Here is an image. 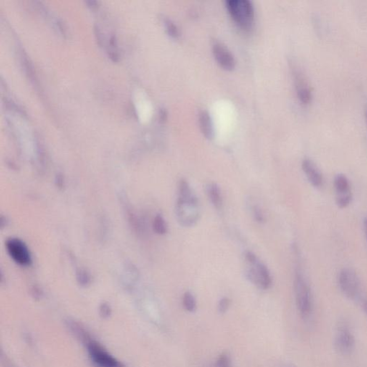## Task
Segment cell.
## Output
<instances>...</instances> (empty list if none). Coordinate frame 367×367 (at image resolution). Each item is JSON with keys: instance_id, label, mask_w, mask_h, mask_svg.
I'll list each match as a JSON object with an SVG mask.
<instances>
[{"instance_id": "obj_1", "label": "cell", "mask_w": 367, "mask_h": 367, "mask_svg": "<svg viewBox=\"0 0 367 367\" xmlns=\"http://www.w3.org/2000/svg\"><path fill=\"white\" fill-rule=\"evenodd\" d=\"M176 216L178 223L185 228L194 226L201 215L199 200L189 183L184 180L179 184Z\"/></svg>"}, {"instance_id": "obj_2", "label": "cell", "mask_w": 367, "mask_h": 367, "mask_svg": "<svg viewBox=\"0 0 367 367\" xmlns=\"http://www.w3.org/2000/svg\"><path fill=\"white\" fill-rule=\"evenodd\" d=\"M226 7L238 26L246 31L252 29L255 17L252 1L249 0H228Z\"/></svg>"}, {"instance_id": "obj_3", "label": "cell", "mask_w": 367, "mask_h": 367, "mask_svg": "<svg viewBox=\"0 0 367 367\" xmlns=\"http://www.w3.org/2000/svg\"><path fill=\"white\" fill-rule=\"evenodd\" d=\"M294 289L298 310L303 318H308L313 310V298L308 283L300 273H296Z\"/></svg>"}, {"instance_id": "obj_4", "label": "cell", "mask_w": 367, "mask_h": 367, "mask_svg": "<svg viewBox=\"0 0 367 367\" xmlns=\"http://www.w3.org/2000/svg\"><path fill=\"white\" fill-rule=\"evenodd\" d=\"M83 344L86 346L90 358L96 367H125L96 341H93L91 336Z\"/></svg>"}, {"instance_id": "obj_5", "label": "cell", "mask_w": 367, "mask_h": 367, "mask_svg": "<svg viewBox=\"0 0 367 367\" xmlns=\"http://www.w3.org/2000/svg\"><path fill=\"white\" fill-rule=\"evenodd\" d=\"M247 277L259 289L268 290L272 285V278L268 268L258 259L247 262Z\"/></svg>"}, {"instance_id": "obj_6", "label": "cell", "mask_w": 367, "mask_h": 367, "mask_svg": "<svg viewBox=\"0 0 367 367\" xmlns=\"http://www.w3.org/2000/svg\"><path fill=\"white\" fill-rule=\"evenodd\" d=\"M338 283L343 294L350 299H357L360 292V281L352 269L344 268L338 276Z\"/></svg>"}, {"instance_id": "obj_7", "label": "cell", "mask_w": 367, "mask_h": 367, "mask_svg": "<svg viewBox=\"0 0 367 367\" xmlns=\"http://www.w3.org/2000/svg\"><path fill=\"white\" fill-rule=\"evenodd\" d=\"M7 252L14 261L22 266L30 265L32 262L31 255L25 243L16 238L9 240L7 244Z\"/></svg>"}, {"instance_id": "obj_8", "label": "cell", "mask_w": 367, "mask_h": 367, "mask_svg": "<svg viewBox=\"0 0 367 367\" xmlns=\"http://www.w3.org/2000/svg\"><path fill=\"white\" fill-rule=\"evenodd\" d=\"M335 348L339 353L348 355L353 352L355 347V338L351 330L345 325H343L338 330L335 337Z\"/></svg>"}, {"instance_id": "obj_9", "label": "cell", "mask_w": 367, "mask_h": 367, "mask_svg": "<svg viewBox=\"0 0 367 367\" xmlns=\"http://www.w3.org/2000/svg\"><path fill=\"white\" fill-rule=\"evenodd\" d=\"M214 56L219 65L227 70H232L236 67V59L229 49L223 43H214L212 46Z\"/></svg>"}, {"instance_id": "obj_10", "label": "cell", "mask_w": 367, "mask_h": 367, "mask_svg": "<svg viewBox=\"0 0 367 367\" xmlns=\"http://www.w3.org/2000/svg\"><path fill=\"white\" fill-rule=\"evenodd\" d=\"M302 168L306 176L314 187H320L323 184V179L321 171L316 164L309 159H304L302 162Z\"/></svg>"}, {"instance_id": "obj_11", "label": "cell", "mask_w": 367, "mask_h": 367, "mask_svg": "<svg viewBox=\"0 0 367 367\" xmlns=\"http://www.w3.org/2000/svg\"><path fill=\"white\" fill-rule=\"evenodd\" d=\"M296 87L298 97L304 104H308L312 99V92L306 80L301 72L296 73Z\"/></svg>"}, {"instance_id": "obj_12", "label": "cell", "mask_w": 367, "mask_h": 367, "mask_svg": "<svg viewBox=\"0 0 367 367\" xmlns=\"http://www.w3.org/2000/svg\"><path fill=\"white\" fill-rule=\"evenodd\" d=\"M199 123L201 131L208 139L214 136V125L210 114L206 111H202L199 114Z\"/></svg>"}, {"instance_id": "obj_13", "label": "cell", "mask_w": 367, "mask_h": 367, "mask_svg": "<svg viewBox=\"0 0 367 367\" xmlns=\"http://www.w3.org/2000/svg\"><path fill=\"white\" fill-rule=\"evenodd\" d=\"M207 192L214 207L217 210L221 209L222 205H223V199H222L220 188L216 184L212 183L209 184L207 186Z\"/></svg>"}, {"instance_id": "obj_14", "label": "cell", "mask_w": 367, "mask_h": 367, "mask_svg": "<svg viewBox=\"0 0 367 367\" xmlns=\"http://www.w3.org/2000/svg\"><path fill=\"white\" fill-rule=\"evenodd\" d=\"M334 184L336 194L350 192V184L347 177L342 174H339L334 178Z\"/></svg>"}, {"instance_id": "obj_15", "label": "cell", "mask_w": 367, "mask_h": 367, "mask_svg": "<svg viewBox=\"0 0 367 367\" xmlns=\"http://www.w3.org/2000/svg\"><path fill=\"white\" fill-rule=\"evenodd\" d=\"M20 59L21 62H22V65L23 66V68L24 70H25V73H26L28 78L31 80V81L33 82L35 84L36 78H35V71H34L33 66L32 65L30 60L27 59V55L25 54L23 51L21 52Z\"/></svg>"}, {"instance_id": "obj_16", "label": "cell", "mask_w": 367, "mask_h": 367, "mask_svg": "<svg viewBox=\"0 0 367 367\" xmlns=\"http://www.w3.org/2000/svg\"><path fill=\"white\" fill-rule=\"evenodd\" d=\"M183 306L185 310L189 312L195 311L197 309V303L194 296L190 292H186L183 296Z\"/></svg>"}, {"instance_id": "obj_17", "label": "cell", "mask_w": 367, "mask_h": 367, "mask_svg": "<svg viewBox=\"0 0 367 367\" xmlns=\"http://www.w3.org/2000/svg\"><path fill=\"white\" fill-rule=\"evenodd\" d=\"M352 199V191L344 194H336V202L340 208H346L350 204Z\"/></svg>"}, {"instance_id": "obj_18", "label": "cell", "mask_w": 367, "mask_h": 367, "mask_svg": "<svg viewBox=\"0 0 367 367\" xmlns=\"http://www.w3.org/2000/svg\"><path fill=\"white\" fill-rule=\"evenodd\" d=\"M164 26H165L167 33L170 36L173 38H178L180 37V30L177 25L170 19H164Z\"/></svg>"}, {"instance_id": "obj_19", "label": "cell", "mask_w": 367, "mask_h": 367, "mask_svg": "<svg viewBox=\"0 0 367 367\" xmlns=\"http://www.w3.org/2000/svg\"><path fill=\"white\" fill-rule=\"evenodd\" d=\"M154 228L158 234L164 235L167 233V228L163 217L161 215H157L154 222Z\"/></svg>"}, {"instance_id": "obj_20", "label": "cell", "mask_w": 367, "mask_h": 367, "mask_svg": "<svg viewBox=\"0 0 367 367\" xmlns=\"http://www.w3.org/2000/svg\"><path fill=\"white\" fill-rule=\"evenodd\" d=\"M217 367H233L230 357L228 354L223 353L217 361Z\"/></svg>"}, {"instance_id": "obj_21", "label": "cell", "mask_w": 367, "mask_h": 367, "mask_svg": "<svg viewBox=\"0 0 367 367\" xmlns=\"http://www.w3.org/2000/svg\"><path fill=\"white\" fill-rule=\"evenodd\" d=\"M252 215H253L255 220L259 223H262L265 222V217L262 214V210L260 207L257 205H253L252 207Z\"/></svg>"}, {"instance_id": "obj_22", "label": "cell", "mask_w": 367, "mask_h": 367, "mask_svg": "<svg viewBox=\"0 0 367 367\" xmlns=\"http://www.w3.org/2000/svg\"><path fill=\"white\" fill-rule=\"evenodd\" d=\"M230 306V300L228 298H223L218 303V309L219 313L223 314V313H226L227 310H228Z\"/></svg>"}, {"instance_id": "obj_23", "label": "cell", "mask_w": 367, "mask_h": 367, "mask_svg": "<svg viewBox=\"0 0 367 367\" xmlns=\"http://www.w3.org/2000/svg\"><path fill=\"white\" fill-rule=\"evenodd\" d=\"M94 33L95 37H96V40H97L98 44L100 46L102 47L104 45V39H103V34L101 33V30L98 26H95L94 27Z\"/></svg>"}, {"instance_id": "obj_24", "label": "cell", "mask_w": 367, "mask_h": 367, "mask_svg": "<svg viewBox=\"0 0 367 367\" xmlns=\"http://www.w3.org/2000/svg\"><path fill=\"white\" fill-rule=\"evenodd\" d=\"M100 313L104 318H107L109 315H111V309L109 308V306L106 304H103L100 308Z\"/></svg>"}, {"instance_id": "obj_25", "label": "cell", "mask_w": 367, "mask_h": 367, "mask_svg": "<svg viewBox=\"0 0 367 367\" xmlns=\"http://www.w3.org/2000/svg\"><path fill=\"white\" fill-rule=\"evenodd\" d=\"M109 59L112 60L113 62H117L119 61V55L118 51H114V50H109Z\"/></svg>"}, {"instance_id": "obj_26", "label": "cell", "mask_w": 367, "mask_h": 367, "mask_svg": "<svg viewBox=\"0 0 367 367\" xmlns=\"http://www.w3.org/2000/svg\"><path fill=\"white\" fill-rule=\"evenodd\" d=\"M109 45H110L111 49L114 51H117V39L116 35H112L109 39Z\"/></svg>"}, {"instance_id": "obj_27", "label": "cell", "mask_w": 367, "mask_h": 367, "mask_svg": "<svg viewBox=\"0 0 367 367\" xmlns=\"http://www.w3.org/2000/svg\"><path fill=\"white\" fill-rule=\"evenodd\" d=\"M159 122H160L161 123H164V122H166V121L167 120V112L165 109H162L159 111Z\"/></svg>"}, {"instance_id": "obj_28", "label": "cell", "mask_w": 367, "mask_h": 367, "mask_svg": "<svg viewBox=\"0 0 367 367\" xmlns=\"http://www.w3.org/2000/svg\"><path fill=\"white\" fill-rule=\"evenodd\" d=\"M85 4L88 5V7L91 8V9H96L99 7V2L97 1H91V0H90V1H85Z\"/></svg>"}, {"instance_id": "obj_29", "label": "cell", "mask_w": 367, "mask_h": 367, "mask_svg": "<svg viewBox=\"0 0 367 367\" xmlns=\"http://www.w3.org/2000/svg\"><path fill=\"white\" fill-rule=\"evenodd\" d=\"M361 304H362V309L367 315V298L362 299Z\"/></svg>"}, {"instance_id": "obj_30", "label": "cell", "mask_w": 367, "mask_h": 367, "mask_svg": "<svg viewBox=\"0 0 367 367\" xmlns=\"http://www.w3.org/2000/svg\"><path fill=\"white\" fill-rule=\"evenodd\" d=\"M364 229H365V234L367 238V218H365L364 220Z\"/></svg>"}, {"instance_id": "obj_31", "label": "cell", "mask_w": 367, "mask_h": 367, "mask_svg": "<svg viewBox=\"0 0 367 367\" xmlns=\"http://www.w3.org/2000/svg\"><path fill=\"white\" fill-rule=\"evenodd\" d=\"M365 114H366L367 120V107L366 110H365Z\"/></svg>"}, {"instance_id": "obj_32", "label": "cell", "mask_w": 367, "mask_h": 367, "mask_svg": "<svg viewBox=\"0 0 367 367\" xmlns=\"http://www.w3.org/2000/svg\"><path fill=\"white\" fill-rule=\"evenodd\" d=\"M287 367H296L294 366V365H289V366H288Z\"/></svg>"}]
</instances>
